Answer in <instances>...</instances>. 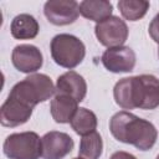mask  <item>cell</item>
Listing matches in <instances>:
<instances>
[{
  "label": "cell",
  "instance_id": "6da1fadb",
  "mask_svg": "<svg viewBox=\"0 0 159 159\" xmlns=\"http://www.w3.org/2000/svg\"><path fill=\"white\" fill-rule=\"evenodd\" d=\"M113 97L123 109H155L159 107V80L153 75L124 77L116 83Z\"/></svg>",
  "mask_w": 159,
  "mask_h": 159
},
{
  "label": "cell",
  "instance_id": "7a4b0ae2",
  "mask_svg": "<svg viewBox=\"0 0 159 159\" xmlns=\"http://www.w3.org/2000/svg\"><path fill=\"white\" fill-rule=\"evenodd\" d=\"M109 130L117 140L130 144L143 152L152 149L158 138V130L152 122L127 111H120L112 116Z\"/></svg>",
  "mask_w": 159,
  "mask_h": 159
},
{
  "label": "cell",
  "instance_id": "3957f363",
  "mask_svg": "<svg viewBox=\"0 0 159 159\" xmlns=\"http://www.w3.org/2000/svg\"><path fill=\"white\" fill-rule=\"evenodd\" d=\"M55 91L56 87L47 75L32 73L17 82L11 88L7 97L34 109V107L40 102L50 99V97L55 94Z\"/></svg>",
  "mask_w": 159,
  "mask_h": 159
},
{
  "label": "cell",
  "instance_id": "277c9868",
  "mask_svg": "<svg viewBox=\"0 0 159 159\" xmlns=\"http://www.w3.org/2000/svg\"><path fill=\"white\" fill-rule=\"evenodd\" d=\"M52 60L61 67L70 71L77 67L86 56L84 43L76 36L70 34L56 35L50 43Z\"/></svg>",
  "mask_w": 159,
  "mask_h": 159
},
{
  "label": "cell",
  "instance_id": "5b68a950",
  "mask_svg": "<svg viewBox=\"0 0 159 159\" xmlns=\"http://www.w3.org/2000/svg\"><path fill=\"white\" fill-rule=\"evenodd\" d=\"M2 150L9 159H40L42 157L41 138L35 132L12 133L6 137Z\"/></svg>",
  "mask_w": 159,
  "mask_h": 159
},
{
  "label": "cell",
  "instance_id": "8992f818",
  "mask_svg": "<svg viewBox=\"0 0 159 159\" xmlns=\"http://www.w3.org/2000/svg\"><path fill=\"white\" fill-rule=\"evenodd\" d=\"M94 34L101 45L112 48L123 46V43L128 39L129 30L127 24L122 19L112 15L104 21L96 24Z\"/></svg>",
  "mask_w": 159,
  "mask_h": 159
},
{
  "label": "cell",
  "instance_id": "52a82bcc",
  "mask_svg": "<svg viewBox=\"0 0 159 159\" xmlns=\"http://www.w3.org/2000/svg\"><path fill=\"white\" fill-rule=\"evenodd\" d=\"M43 14L56 26L70 25L80 15V4L75 0H50L43 5Z\"/></svg>",
  "mask_w": 159,
  "mask_h": 159
},
{
  "label": "cell",
  "instance_id": "ba28073f",
  "mask_svg": "<svg viewBox=\"0 0 159 159\" xmlns=\"http://www.w3.org/2000/svg\"><path fill=\"white\" fill-rule=\"evenodd\" d=\"M102 63L109 72L124 73L133 71L137 61L135 52L128 46L107 48L102 55Z\"/></svg>",
  "mask_w": 159,
  "mask_h": 159
},
{
  "label": "cell",
  "instance_id": "9c48e42d",
  "mask_svg": "<svg viewBox=\"0 0 159 159\" xmlns=\"http://www.w3.org/2000/svg\"><path fill=\"white\" fill-rule=\"evenodd\" d=\"M43 159H63L73 149V139L63 132L51 130L41 138Z\"/></svg>",
  "mask_w": 159,
  "mask_h": 159
},
{
  "label": "cell",
  "instance_id": "30bf717a",
  "mask_svg": "<svg viewBox=\"0 0 159 159\" xmlns=\"http://www.w3.org/2000/svg\"><path fill=\"white\" fill-rule=\"evenodd\" d=\"M14 67L22 73H35L42 67L43 57L41 51L34 45H17L11 53Z\"/></svg>",
  "mask_w": 159,
  "mask_h": 159
},
{
  "label": "cell",
  "instance_id": "8fae6325",
  "mask_svg": "<svg viewBox=\"0 0 159 159\" xmlns=\"http://www.w3.org/2000/svg\"><path fill=\"white\" fill-rule=\"evenodd\" d=\"M55 87V94H66L75 98L77 102H82L87 94V83L76 71H68L61 75Z\"/></svg>",
  "mask_w": 159,
  "mask_h": 159
},
{
  "label": "cell",
  "instance_id": "7c38bea8",
  "mask_svg": "<svg viewBox=\"0 0 159 159\" xmlns=\"http://www.w3.org/2000/svg\"><path fill=\"white\" fill-rule=\"evenodd\" d=\"M32 114V108H29L20 102L7 97L0 108V123L4 127H19L25 124Z\"/></svg>",
  "mask_w": 159,
  "mask_h": 159
},
{
  "label": "cell",
  "instance_id": "4fadbf2b",
  "mask_svg": "<svg viewBox=\"0 0 159 159\" xmlns=\"http://www.w3.org/2000/svg\"><path fill=\"white\" fill-rule=\"evenodd\" d=\"M78 109V102L66 94H55L50 103V112L56 123H70Z\"/></svg>",
  "mask_w": 159,
  "mask_h": 159
},
{
  "label": "cell",
  "instance_id": "5bb4252c",
  "mask_svg": "<svg viewBox=\"0 0 159 159\" xmlns=\"http://www.w3.org/2000/svg\"><path fill=\"white\" fill-rule=\"evenodd\" d=\"M40 26L37 20L30 14L16 15L10 25V31L14 39L16 40H31L35 39L39 34Z\"/></svg>",
  "mask_w": 159,
  "mask_h": 159
},
{
  "label": "cell",
  "instance_id": "9a60e30c",
  "mask_svg": "<svg viewBox=\"0 0 159 159\" xmlns=\"http://www.w3.org/2000/svg\"><path fill=\"white\" fill-rule=\"evenodd\" d=\"M113 5L107 0H84L80 2V14L97 24L111 17Z\"/></svg>",
  "mask_w": 159,
  "mask_h": 159
},
{
  "label": "cell",
  "instance_id": "2e32d148",
  "mask_svg": "<svg viewBox=\"0 0 159 159\" xmlns=\"http://www.w3.org/2000/svg\"><path fill=\"white\" fill-rule=\"evenodd\" d=\"M72 129L78 134V135H87L92 132H96L97 128V117L96 114L87 109V108H78L77 112L75 113L73 118L70 122Z\"/></svg>",
  "mask_w": 159,
  "mask_h": 159
},
{
  "label": "cell",
  "instance_id": "e0dca14e",
  "mask_svg": "<svg viewBox=\"0 0 159 159\" xmlns=\"http://www.w3.org/2000/svg\"><path fill=\"white\" fill-rule=\"evenodd\" d=\"M102 152H103V142L98 132H92L81 138L78 157L83 159H99Z\"/></svg>",
  "mask_w": 159,
  "mask_h": 159
},
{
  "label": "cell",
  "instance_id": "ac0fdd59",
  "mask_svg": "<svg viewBox=\"0 0 159 159\" xmlns=\"http://www.w3.org/2000/svg\"><path fill=\"white\" fill-rule=\"evenodd\" d=\"M149 1L145 0H119L118 9L122 16L129 21H138L149 10Z\"/></svg>",
  "mask_w": 159,
  "mask_h": 159
},
{
  "label": "cell",
  "instance_id": "d6986e66",
  "mask_svg": "<svg viewBox=\"0 0 159 159\" xmlns=\"http://www.w3.org/2000/svg\"><path fill=\"white\" fill-rule=\"evenodd\" d=\"M148 32L150 35V37L157 42L159 43V12L153 17V20L150 21L149 24V27H148Z\"/></svg>",
  "mask_w": 159,
  "mask_h": 159
},
{
  "label": "cell",
  "instance_id": "ffe728a7",
  "mask_svg": "<svg viewBox=\"0 0 159 159\" xmlns=\"http://www.w3.org/2000/svg\"><path fill=\"white\" fill-rule=\"evenodd\" d=\"M109 159H137L133 154L130 153H127V152H123V150H119V152H116L111 155Z\"/></svg>",
  "mask_w": 159,
  "mask_h": 159
},
{
  "label": "cell",
  "instance_id": "44dd1931",
  "mask_svg": "<svg viewBox=\"0 0 159 159\" xmlns=\"http://www.w3.org/2000/svg\"><path fill=\"white\" fill-rule=\"evenodd\" d=\"M73 159H83V158H81V157H77V158H73Z\"/></svg>",
  "mask_w": 159,
  "mask_h": 159
},
{
  "label": "cell",
  "instance_id": "7402d4cb",
  "mask_svg": "<svg viewBox=\"0 0 159 159\" xmlns=\"http://www.w3.org/2000/svg\"><path fill=\"white\" fill-rule=\"evenodd\" d=\"M157 159H159V155H158V157H157Z\"/></svg>",
  "mask_w": 159,
  "mask_h": 159
},
{
  "label": "cell",
  "instance_id": "603a6c76",
  "mask_svg": "<svg viewBox=\"0 0 159 159\" xmlns=\"http://www.w3.org/2000/svg\"><path fill=\"white\" fill-rule=\"evenodd\" d=\"M158 55H159V50H158Z\"/></svg>",
  "mask_w": 159,
  "mask_h": 159
}]
</instances>
